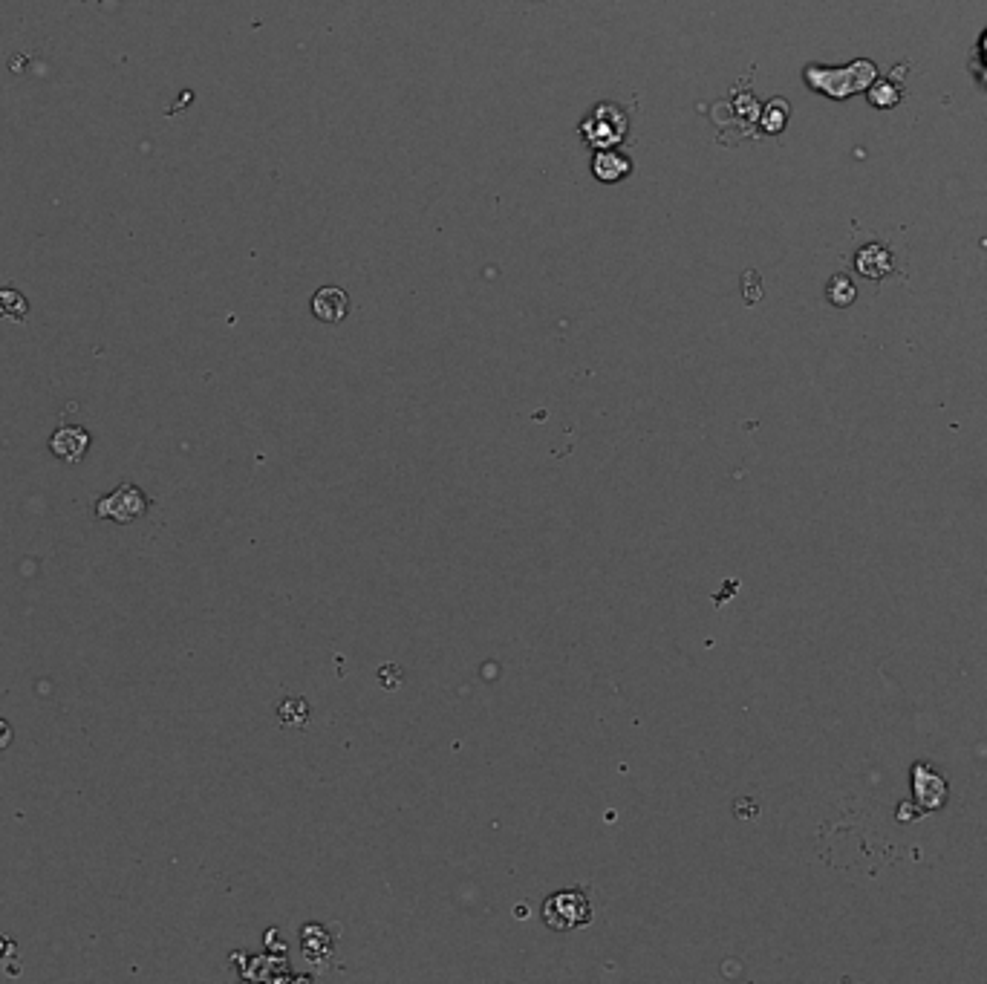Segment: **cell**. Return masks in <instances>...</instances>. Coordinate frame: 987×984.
I'll use <instances>...</instances> for the list:
<instances>
[{"mask_svg":"<svg viewBox=\"0 0 987 984\" xmlns=\"http://www.w3.org/2000/svg\"><path fill=\"white\" fill-rule=\"evenodd\" d=\"M875 64L872 61H855L849 67H840V70H829V67H817V64H809L803 70V81L809 84L811 90L817 93H826L832 99H849L852 93L863 90L872 78H875Z\"/></svg>","mask_w":987,"mask_h":984,"instance_id":"6da1fadb","label":"cell"},{"mask_svg":"<svg viewBox=\"0 0 987 984\" xmlns=\"http://www.w3.org/2000/svg\"><path fill=\"white\" fill-rule=\"evenodd\" d=\"M581 136L586 139L589 148L604 151V148H615L627 139L630 133V113L615 104V101H601L595 104L581 122Z\"/></svg>","mask_w":987,"mask_h":984,"instance_id":"7a4b0ae2","label":"cell"},{"mask_svg":"<svg viewBox=\"0 0 987 984\" xmlns=\"http://www.w3.org/2000/svg\"><path fill=\"white\" fill-rule=\"evenodd\" d=\"M543 918L552 930H575V927H583L589 924L592 918V907L586 901V895H581L578 889H569V892H557L546 901L543 907Z\"/></svg>","mask_w":987,"mask_h":984,"instance_id":"3957f363","label":"cell"},{"mask_svg":"<svg viewBox=\"0 0 987 984\" xmlns=\"http://www.w3.org/2000/svg\"><path fill=\"white\" fill-rule=\"evenodd\" d=\"M145 511H148V500H145V494H142L136 485H122V488H116V491L107 494L102 503H99V508H96V514H99L102 520H113V523H136Z\"/></svg>","mask_w":987,"mask_h":984,"instance_id":"277c9868","label":"cell"},{"mask_svg":"<svg viewBox=\"0 0 987 984\" xmlns=\"http://www.w3.org/2000/svg\"><path fill=\"white\" fill-rule=\"evenodd\" d=\"M350 312V298L344 289L338 286H324L315 292L312 298V315L321 321V324H341Z\"/></svg>","mask_w":987,"mask_h":984,"instance_id":"5b68a950","label":"cell"},{"mask_svg":"<svg viewBox=\"0 0 987 984\" xmlns=\"http://www.w3.org/2000/svg\"><path fill=\"white\" fill-rule=\"evenodd\" d=\"M87 448H90V433L84 428H58L52 433L50 451L58 459L81 462L84 454H87Z\"/></svg>","mask_w":987,"mask_h":984,"instance_id":"8992f818","label":"cell"},{"mask_svg":"<svg viewBox=\"0 0 987 984\" xmlns=\"http://www.w3.org/2000/svg\"><path fill=\"white\" fill-rule=\"evenodd\" d=\"M592 174L601 179V182H618V179L633 174V159L624 156V153H618L615 148L595 151V156H592Z\"/></svg>","mask_w":987,"mask_h":984,"instance_id":"52a82bcc","label":"cell"},{"mask_svg":"<svg viewBox=\"0 0 987 984\" xmlns=\"http://www.w3.org/2000/svg\"><path fill=\"white\" fill-rule=\"evenodd\" d=\"M0 315L9 318V321H21L26 315L24 295H18V292H12V289H3V292H0Z\"/></svg>","mask_w":987,"mask_h":984,"instance_id":"ba28073f","label":"cell"},{"mask_svg":"<svg viewBox=\"0 0 987 984\" xmlns=\"http://www.w3.org/2000/svg\"><path fill=\"white\" fill-rule=\"evenodd\" d=\"M280 719L289 722V725H304L306 719H309V705H306L304 699H286L280 705Z\"/></svg>","mask_w":987,"mask_h":984,"instance_id":"9c48e42d","label":"cell"},{"mask_svg":"<svg viewBox=\"0 0 987 984\" xmlns=\"http://www.w3.org/2000/svg\"><path fill=\"white\" fill-rule=\"evenodd\" d=\"M829 301L835 303V306H849V303L855 301V286L846 278H835L829 283Z\"/></svg>","mask_w":987,"mask_h":984,"instance_id":"30bf717a","label":"cell"},{"mask_svg":"<svg viewBox=\"0 0 987 984\" xmlns=\"http://www.w3.org/2000/svg\"><path fill=\"white\" fill-rule=\"evenodd\" d=\"M898 90H892V84H881V87H875L872 90V96H869V101L872 104H878V107H892V104H898Z\"/></svg>","mask_w":987,"mask_h":984,"instance_id":"8fae6325","label":"cell"},{"mask_svg":"<svg viewBox=\"0 0 987 984\" xmlns=\"http://www.w3.org/2000/svg\"><path fill=\"white\" fill-rule=\"evenodd\" d=\"M379 682L387 687V690H393V687H399L402 684V670L396 667V664H387V667H381L379 670Z\"/></svg>","mask_w":987,"mask_h":984,"instance_id":"7c38bea8","label":"cell"},{"mask_svg":"<svg viewBox=\"0 0 987 984\" xmlns=\"http://www.w3.org/2000/svg\"><path fill=\"white\" fill-rule=\"evenodd\" d=\"M9 742H12V728H9L6 719H0V748H6Z\"/></svg>","mask_w":987,"mask_h":984,"instance_id":"4fadbf2b","label":"cell"}]
</instances>
